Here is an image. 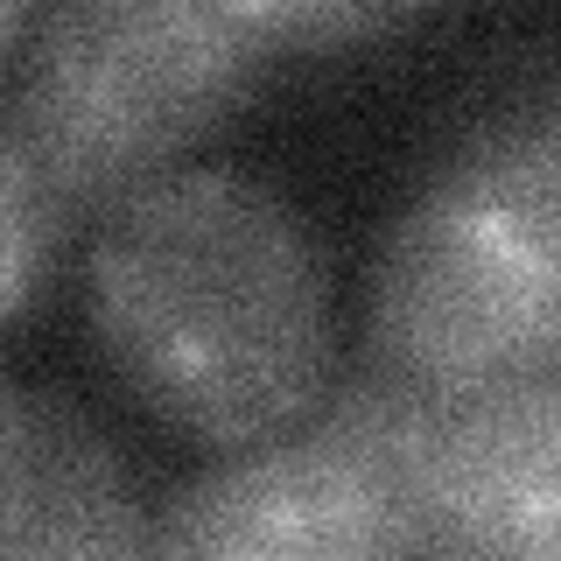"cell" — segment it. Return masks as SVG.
Masks as SVG:
<instances>
[{"label": "cell", "mask_w": 561, "mask_h": 561, "mask_svg": "<svg viewBox=\"0 0 561 561\" xmlns=\"http://www.w3.org/2000/svg\"><path fill=\"white\" fill-rule=\"evenodd\" d=\"M84 323L127 393L197 449L302 428L337 379L330 274L302 210L239 169H169L92 225Z\"/></svg>", "instance_id": "cell-1"}, {"label": "cell", "mask_w": 561, "mask_h": 561, "mask_svg": "<svg viewBox=\"0 0 561 561\" xmlns=\"http://www.w3.org/2000/svg\"><path fill=\"white\" fill-rule=\"evenodd\" d=\"M280 49L225 0H49L0 127L70 225L162 183L267 92Z\"/></svg>", "instance_id": "cell-2"}, {"label": "cell", "mask_w": 561, "mask_h": 561, "mask_svg": "<svg viewBox=\"0 0 561 561\" xmlns=\"http://www.w3.org/2000/svg\"><path fill=\"white\" fill-rule=\"evenodd\" d=\"M365 365L435 408L561 373V295L484 204L421 183L373 253Z\"/></svg>", "instance_id": "cell-3"}, {"label": "cell", "mask_w": 561, "mask_h": 561, "mask_svg": "<svg viewBox=\"0 0 561 561\" xmlns=\"http://www.w3.org/2000/svg\"><path fill=\"white\" fill-rule=\"evenodd\" d=\"M154 561H408L400 513L323 435L288 428L218 449L154 499Z\"/></svg>", "instance_id": "cell-4"}, {"label": "cell", "mask_w": 561, "mask_h": 561, "mask_svg": "<svg viewBox=\"0 0 561 561\" xmlns=\"http://www.w3.org/2000/svg\"><path fill=\"white\" fill-rule=\"evenodd\" d=\"M154 499L64 393L0 379V561H148Z\"/></svg>", "instance_id": "cell-5"}, {"label": "cell", "mask_w": 561, "mask_h": 561, "mask_svg": "<svg viewBox=\"0 0 561 561\" xmlns=\"http://www.w3.org/2000/svg\"><path fill=\"white\" fill-rule=\"evenodd\" d=\"M435 554L561 561V373L443 408Z\"/></svg>", "instance_id": "cell-6"}, {"label": "cell", "mask_w": 561, "mask_h": 561, "mask_svg": "<svg viewBox=\"0 0 561 561\" xmlns=\"http://www.w3.org/2000/svg\"><path fill=\"white\" fill-rule=\"evenodd\" d=\"M428 190L484 204L561 295V64L519 78L428 169Z\"/></svg>", "instance_id": "cell-7"}, {"label": "cell", "mask_w": 561, "mask_h": 561, "mask_svg": "<svg viewBox=\"0 0 561 561\" xmlns=\"http://www.w3.org/2000/svg\"><path fill=\"white\" fill-rule=\"evenodd\" d=\"M309 428L379 491L408 526L414 554H435V449H443V408L379 365L337 373L309 408Z\"/></svg>", "instance_id": "cell-8"}, {"label": "cell", "mask_w": 561, "mask_h": 561, "mask_svg": "<svg viewBox=\"0 0 561 561\" xmlns=\"http://www.w3.org/2000/svg\"><path fill=\"white\" fill-rule=\"evenodd\" d=\"M70 232L78 225L57 204V190L22 154V140L0 127V330H14L49 295Z\"/></svg>", "instance_id": "cell-9"}, {"label": "cell", "mask_w": 561, "mask_h": 561, "mask_svg": "<svg viewBox=\"0 0 561 561\" xmlns=\"http://www.w3.org/2000/svg\"><path fill=\"white\" fill-rule=\"evenodd\" d=\"M253 35H267L280 57H337L414 28L443 0H225Z\"/></svg>", "instance_id": "cell-10"}, {"label": "cell", "mask_w": 561, "mask_h": 561, "mask_svg": "<svg viewBox=\"0 0 561 561\" xmlns=\"http://www.w3.org/2000/svg\"><path fill=\"white\" fill-rule=\"evenodd\" d=\"M28 14H35V0H0V57H8L14 43H22V28H28Z\"/></svg>", "instance_id": "cell-11"}]
</instances>
